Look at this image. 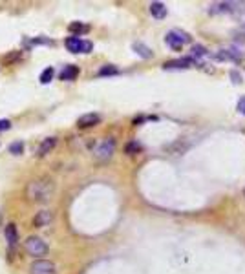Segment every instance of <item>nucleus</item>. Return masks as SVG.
<instances>
[{
	"mask_svg": "<svg viewBox=\"0 0 245 274\" xmlns=\"http://www.w3.org/2000/svg\"><path fill=\"white\" fill-rule=\"evenodd\" d=\"M165 42H167L168 48L176 49V51H180L183 46H185L187 42H191V35L185 33V31H180V30H172L168 31L167 35H165Z\"/></svg>",
	"mask_w": 245,
	"mask_h": 274,
	"instance_id": "2",
	"label": "nucleus"
},
{
	"mask_svg": "<svg viewBox=\"0 0 245 274\" xmlns=\"http://www.w3.org/2000/svg\"><path fill=\"white\" fill-rule=\"evenodd\" d=\"M0 223H2V212H0Z\"/></svg>",
	"mask_w": 245,
	"mask_h": 274,
	"instance_id": "26",
	"label": "nucleus"
},
{
	"mask_svg": "<svg viewBox=\"0 0 245 274\" xmlns=\"http://www.w3.org/2000/svg\"><path fill=\"white\" fill-rule=\"evenodd\" d=\"M79 75V68L73 64H68L62 68V72H60V81H73V79Z\"/></svg>",
	"mask_w": 245,
	"mask_h": 274,
	"instance_id": "14",
	"label": "nucleus"
},
{
	"mask_svg": "<svg viewBox=\"0 0 245 274\" xmlns=\"http://www.w3.org/2000/svg\"><path fill=\"white\" fill-rule=\"evenodd\" d=\"M231 77L234 79V83H236V84L242 83V81H240V75H238V73H236V72H231Z\"/></svg>",
	"mask_w": 245,
	"mask_h": 274,
	"instance_id": "25",
	"label": "nucleus"
},
{
	"mask_svg": "<svg viewBox=\"0 0 245 274\" xmlns=\"http://www.w3.org/2000/svg\"><path fill=\"white\" fill-rule=\"evenodd\" d=\"M24 152V144L20 143V141H15V143H11L9 144V154H13V155H20Z\"/></svg>",
	"mask_w": 245,
	"mask_h": 274,
	"instance_id": "22",
	"label": "nucleus"
},
{
	"mask_svg": "<svg viewBox=\"0 0 245 274\" xmlns=\"http://www.w3.org/2000/svg\"><path fill=\"white\" fill-rule=\"evenodd\" d=\"M218 57H220V59H227V60H234V62H238V60L242 59V53H240L238 49L229 48V49H221Z\"/></svg>",
	"mask_w": 245,
	"mask_h": 274,
	"instance_id": "16",
	"label": "nucleus"
},
{
	"mask_svg": "<svg viewBox=\"0 0 245 274\" xmlns=\"http://www.w3.org/2000/svg\"><path fill=\"white\" fill-rule=\"evenodd\" d=\"M150 15L157 18V20H163V18L167 17V6L163 2H152L150 4Z\"/></svg>",
	"mask_w": 245,
	"mask_h": 274,
	"instance_id": "13",
	"label": "nucleus"
},
{
	"mask_svg": "<svg viewBox=\"0 0 245 274\" xmlns=\"http://www.w3.org/2000/svg\"><path fill=\"white\" fill-rule=\"evenodd\" d=\"M236 2H214V4H210V9L209 13L210 15H221V13H234L236 11Z\"/></svg>",
	"mask_w": 245,
	"mask_h": 274,
	"instance_id": "7",
	"label": "nucleus"
},
{
	"mask_svg": "<svg viewBox=\"0 0 245 274\" xmlns=\"http://www.w3.org/2000/svg\"><path fill=\"white\" fill-rule=\"evenodd\" d=\"M66 48L72 53H90L94 49V44L90 41H83L79 37H68L66 39Z\"/></svg>",
	"mask_w": 245,
	"mask_h": 274,
	"instance_id": "4",
	"label": "nucleus"
},
{
	"mask_svg": "<svg viewBox=\"0 0 245 274\" xmlns=\"http://www.w3.org/2000/svg\"><path fill=\"white\" fill-rule=\"evenodd\" d=\"M24 249L30 256H44L48 252V245L44 239H41L39 236H30L24 241Z\"/></svg>",
	"mask_w": 245,
	"mask_h": 274,
	"instance_id": "3",
	"label": "nucleus"
},
{
	"mask_svg": "<svg viewBox=\"0 0 245 274\" xmlns=\"http://www.w3.org/2000/svg\"><path fill=\"white\" fill-rule=\"evenodd\" d=\"M141 148H143V146H141L138 141H132V143H128L125 146V152H126V154L134 155V154H138V152H141Z\"/></svg>",
	"mask_w": 245,
	"mask_h": 274,
	"instance_id": "21",
	"label": "nucleus"
},
{
	"mask_svg": "<svg viewBox=\"0 0 245 274\" xmlns=\"http://www.w3.org/2000/svg\"><path fill=\"white\" fill-rule=\"evenodd\" d=\"M11 128V121L7 119H0V132H6Z\"/></svg>",
	"mask_w": 245,
	"mask_h": 274,
	"instance_id": "24",
	"label": "nucleus"
},
{
	"mask_svg": "<svg viewBox=\"0 0 245 274\" xmlns=\"http://www.w3.org/2000/svg\"><path fill=\"white\" fill-rule=\"evenodd\" d=\"M117 73H119V70H117L115 66H112V64L102 66L101 70H99V75H101V77H104V75H117Z\"/></svg>",
	"mask_w": 245,
	"mask_h": 274,
	"instance_id": "20",
	"label": "nucleus"
},
{
	"mask_svg": "<svg viewBox=\"0 0 245 274\" xmlns=\"http://www.w3.org/2000/svg\"><path fill=\"white\" fill-rule=\"evenodd\" d=\"M191 55H192V59H205V57L209 55V51H207V48H205V46H201V44H196V46H192Z\"/></svg>",
	"mask_w": 245,
	"mask_h": 274,
	"instance_id": "17",
	"label": "nucleus"
},
{
	"mask_svg": "<svg viewBox=\"0 0 245 274\" xmlns=\"http://www.w3.org/2000/svg\"><path fill=\"white\" fill-rule=\"evenodd\" d=\"M31 274H57V265L49 260H35L30 267Z\"/></svg>",
	"mask_w": 245,
	"mask_h": 274,
	"instance_id": "6",
	"label": "nucleus"
},
{
	"mask_svg": "<svg viewBox=\"0 0 245 274\" xmlns=\"http://www.w3.org/2000/svg\"><path fill=\"white\" fill-rule=\"evenodd\" d=\"M68 30H70V33H79V35H83V33H88V31H90V26L83 24V22H72V24L68 26Z\"/></svg>",
	"mask_w": 245,
	"mask_h": 274,
	"instance_id": "18",
	"label": "nucleus"
},
{
	"mask_svg": "<svg viewBox=\"0 0 245 274\" xmlns=\"http://www.w3.org/2000/svg\"><path fill=\"white\" fill-rule=\"evenodd\" d=\"M101 123V115L99 113H84L77 119V126L79 128H92V126H97Z\"/></svg>",
	"mask_w": 245,
	"mask_h": 274,
	"instance_id": "8",
	"label": "nucleus"
},
{
	"mask_svg": "<svg viewBox=\"0 0 245 274\" xmlns=\"http://www.w3.org/2000/svg\"><path fill=\"white\" fill-rule=\"evenodd\" d=\"M4 236H6V241L9 243V247H15L18 241V230L15 223H7L4 225Z\"/></svg>",
	"mask_w": 245,
	"mask_h": 274,
	"instance_id": "10",
	"label": "nucleus"
},
{
	"mask_svg": "<svg viewBox=\"0 0 245 274\" xmlns=\"http://www.w3.org/2000/svg\"><path fill=\"white\" fill-rule=\"evenodd\" d=\"M53 75H55V70L51 68V66H49V68H46V70L41 73V83L42 84H48L49 81L53 79Z\"/></svg>",
	"mask_w": 245,
	"mask_h": 274,
	"instance_id": "19",
	"label": "nucleus"
},
{
	"mask_svg": "<svg viewBox=\"0 0 245 274\" xmlns=\"http://www.w3.org/2000/svg\"><path fill=\"white\" fill-rule=\"evenodd\" d=\"M51 221H53V212L51 210H41V212H37L33 223H35V227H46Z\"/></svg>",
	"mask_w": 245,
	"mask_h": 274,
	"instance_id": "11",
	"label": "nucleus"
},
{
	"mask_svg": "<svg viewBox=\"0 0 245 274\" xmlns=\"http://www.w3.org/2000/svg\"><path fill=\"white\" fill-rule=\"evenodd\" d=\"M236 110H238L240 115H245V95L238 101V104H236Z\"/></svg>",
	"mask_w": 245,
	"mask_h": 274,
	"instance_id": "23",
	"label": "nucleus"
},
{
	"mask_svg": "<svg viewBox=\"0 0 245 274\" xmlns=\"http://www.w3.org/2000/svg\"><path fill=\"white\" fill-rule=\"evenodd\" d=\"M115 152V141L112 137H106V139H102L101 143L97 144L96 150H94V155H96L97 159H101V161H106L110 159Z\"/></svg>",
	"mask_w": 245,
	"mask_h": 274,
	"instance_id": "5",
	"label": "nucleus"
},
{
	"mask_svg": "<svg viewBox=\"0 0 245 274\" xmlns=\"http://www.w3.org/2000/svg\"><path fill=\"white\" fill-rule=\"evenodd\" d=\"M55 144H57V137H46L41 143L39 150H37V155H39V157H44V155L49 154V152L55 148Z\"/></svg>",
	"mask_w": 245,
	"mask_h": 274,
	"instance_id": "12",
	"label": "nucleus"
},
{
	"mask_svg": "<svg viewBox=\"0 0 245 274\" xmlns=\"http://www.w3.org/2000/svg\"><path fill=\"white\" fill-rule=\"evenodd\" d=\"M194 64V59L187 57V59H176V60H168L163 64L165 70H185V68H192Z\"/></svg>",
	"mask_w": 245,
	"mask_h": 274,
	"instance_id": "9",
	"label": "nucleus"
},
{
	"mask_svg": "<svg viewBox=\"0 0 245 274\" xmlns=\"http://www.w3.org/2000/svg\"><path fill=\"white\" fill-rule=\"evenodd\" d=\"M132 48H134V51H136V53L139 55V57H143V59H150V57H152V49L148 48V46H145L143 42H134V46H132Z\"/></svg>",
	"mask_w": 245,
	"mask_h": 274,
	"instance_id": "15",
	"label": "nucleus"
},
{
	"mask_svg": "<svg viewBox=\"0 0 245 274\" xmlns=\"http://www.w3.org/2000/svg\"><path fill=\"white\" fill-rule=\"evenodd\" d=\"M55 192V183L53 179L49 178H39V179H33L28 188H26V194L30 197L31 201H37V203H42V201H48L49 197L53 196Z\"/></svg>",
	"mask_w": 245,
	"mask_h": 274,
	"instance_id": "1",
	"label": "nucleus"
}]
</instances>
